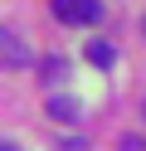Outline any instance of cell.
Here are the masks:
<instances>
[{"instance_id":"cell-3","label":"cell","mask_w":146,"mask_h":151,"mask_svg":"<svg viewBox=\"0 0 146 151\" xmlns=\"http://www.w3.org/2000/svg\"><path fill=\"white\" fill-rule=\"evenodd\" d=\"M88 63H97V68H107V63H117V49H112V44H107V39H93V44H88Z\"/></svg>"},{"instance_id":"cell-6","label":"cell","mask_w":146,"mask_h":151,"mask_svg":"<svg viewBox=\"0 0 146 151\" xmlns=\"http://www.w3.org/2000/svg\"><path fill=\"white\" fill-rule=\"evenodd\" d=\"M0 151H15V146H5V141H0Z\"/></svg>"},{"instance_id":"cell-1","label":"cell","mask_w":146,"mask_h":151,"mask_svg":"<svg viewBox=\"0 0 146 151\" xmlns=\"http://www.w3.org/2000/svg\"><path fill=\"white\" fill-rule=\"evenodd\" d=\"M49 10L63 24H97L102 20V0H49Z\"/></svg>"},{"instance_id":"cell-5","label":"cell","mask_w":146,"mask_h":151,"mask_svg":"<svg viewBox=\"0 0 146 151\" xmlns=\"http://www.w3.org/2000/svg\"><path fill=\"white\" fill-rule=\"evenodd\" d=\"M141 39H146V15H141Z\"/></svg>"},{"instance_id":"cell-2","label":"cell","mask_w":146,"mask_h":151,"mask_svg":"<svg viewBox=\"0 0 146 151\" xmlns=\"http://www.w3.org/2000/svg\"><path fill=\"white\" fill-rule=\"evenodd\" d=\"M29 63H34V49H29L15 29H5V24H0V68L19 73V68H29Z\"/></svg>"},{"instance_id":"cell-4","label":"cell","mask_w":146,"mask_h":151,"mask_svg":"<svg viewBox=\"0 0 146 151\" xmlns=\"http://www.w3.org/2000/svg\"><path fill=\"white\" fill-rule=\"evenodd\" d=\"M49 117H54V122H73L78 117V102L73 98H54V102H49Z\"/></svg>"}]
</instances>
